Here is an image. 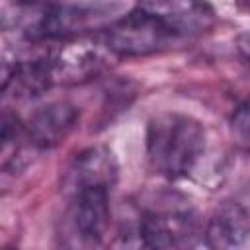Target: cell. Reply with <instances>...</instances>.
<instances>
[{
	"mask_svg": "<svg viewBox=\"0 0 250 250\" xmlns=\"http://www.w3.org/2000/svg\"><path fill=\"white\" fill-rule=\"evenodd\" d=\"M236 2H238V6H240L242 10L250 12V0H236Z\"/></svg>",
	"mask_w": 250,
	"mask_h": 250,
	"instance_id": "cell-15",
	"label": "cell"
},
{
	"mask_svg": "<svg viewBox=\"0 0 250 250\" xmlns=\"http://www.w3.org/2000/svg\"><path fill=\"white\" fill-rule=\"evenodd\" d=\"M55 84L49 51L25 59H16L14 62L4 64L2 92L6 98L29 100L41 96Z\"/></svg>",
	"mask_w": 250,
	"mask_h": 250,
	"instance_id": "cell-9",
	"label": "cell"
},
{
	"mask_svg": "<svg viewBox=\"0 0 250 250\" xmlns=\"http://www.w3.org/2000/svg\"><path fill=\"white\" fill-rule=\"evenodd\" d=\"M102 35L117 57H145L170 49L180 41L162 23L139 8L113 20Z\"/></svg>",
	"mask_w": 250,
	"mask_h": 250,
	"instance_id": "cell-3",
	"label": "cell"
},
{
	"mask_svg": "<svg viewBox=\"0 0 250 250\" xmlns=\"http://www.w3.org/2000/svg\"><path fill=\"white\" fill-rule=\"evenodd\" d=\"M109 193L111 189L90 188L74 191L68 197L64 227L80 246L100 244L109 227Z\"/></svg>",
	"mask_w": 250,
	"mask_h": 250,
	"instance_id": "cell-5",
	"label": "cell"
},
{
	"mask_svg": "<svg viewBox=\"0 0 250 250\" xmlns=\"http://www.w3.org/2000/svg\"><path fill=\"white\" fill-rule=\"evenodd\" d=\"M78 107L68 102H53L39 107L27 121L25 133L31 148L49 150L61 145L78 123Z\"/></svg>",
	"mask_w": 250,
	"mask_h": 250,
	"instance_id": "cell-8",
	"label": "cell"
},
{
	"mask_svg": "<svg viewBox=\"0 0 250 250\" xmlns=\"http://www.w3.org/2000/svg\"><path fill=\"white\" fill-rule=\"evenodd\" d=\"M139 244L148 248H188L205 238L191 209H152L139 217L135 230Z\"/></svg>",
	"mask_w": 250,
	"mask_h": 250,
	"instance_id": "cell-4",
	"label": "cell"
},
{
	"mask_svg": "<svg viewBox=\"0 0 250 250\" xmlns=\"http://www.w3.org/2000/svg\"><path fill=\"white\" fill-rule=\"evenodd\" d=\"M137 8L178 39L209 33L217 21L213 6L205 0H137Z\"/></svg>",
	"mask_w": 250,
	"mask_h": 250,
	"instance_id": "cell-6",
	"label": "cell"
},
{
	"mask_svg": "<svg viewBox=\"0 0 250 250\" xmlns=\"http://www.w3.org/2000/svg\"><path fill=\"white\" fill-rule=\"evenodd\" d=\"M2 170L8 174L10 170H20L25 164V148H31L25 133V123H21L16 115H2Z\"/></svg>",
	"mask_w": 250,
	"mask_h": 250,
	"instance_id": "cell-11",
	"label": "cell"
},
{
	"mask_svg": "<svg viewBox=\"0 0 250 250\" xmlns=\"http://www.w3.org/2000/svg\"><path fill=\"white\" fill-rule=\"evenodd\" d=\"M236 49H238L240 57H242L246 62H250V29L242 31V33L236 37Z\"/></svg>",
	"mask_w": 250,
	"mask_h": 250,
	"instance_id": "cell-13",
	"label": "cell"
},
{
	"mask_svg": "<svg viewBox=\"0 0 250 250\" xmlns=\"http://www.w3.org/2000/svg\"><path fill=\"white\" fill-rule=\"evenodd\" d=\"M238 203L244 207V211L250 215V184L242 189V193H240V197H238Z\"/></svg>",
	"mask_w": 250,
	"mask_h": 250,
	"instance_id": "cell-14",
	"label": "cell"
},
{
	"mask_svg": "<svg viewBox=\"0 0 250 250\" xmlns=\"http://www.w3.org/2000/svg\"><path fill=\"white\" fill-rule=\"evenodd\" d=\"M230 135L238 148L250 152V100L242 102L230 117Z\"/></svg>",
	"mask_w": 250,
	"mask_h": 250,
	"instance_id": "cell-12",
	"label": "cell"
},
{
	"mask_svg": "<svg viewBox=\"0 0 250 250\" xmlns=\"http://www.w3.org/2000/svg\"><path fill=\"white\" fill-rule=\"evenodd\" d=\"M205 127L182 113H160L146 127V156L150 168L168 178H188L195 174L205 158Z\"/></svg>",
	"mask_w": 250,
	"mask_h": 250,
	"instance_id": "cell-1",
	"label": "cell"
},
{
	"mask_svg": "<svg viewBox=\"0 0 250 250\" xmlns=\"http://www.w3.org/2000/svg\"><path fill=\"white\" fill-rule=\"evenodd\" d=\"M203 236L211 248L246 250L250 248V215L238 201L223 203L211 215Z\"/></svg>",
	"mask_w": 250,
	"mask_h": 250,
	"instance_id": "cell-10",
	"label": "cell"
},
{
	"mask_svg": "<svg viewBox=\"0 0 250 250\" xmlns=\"http://www.w3.org/2000/svg\"><path fill=\"white\" fill-rule=\"evenodd\" d=\"M117 176H119V166L111 148L104 145L90 146L78 152L64 170L62 191L70 195L74 191L90 189V188L113 189Z\"/></svg>",
	"mask_w": 250,
	"mask_h": 250,
	"instance_id": "cell-7",
	"label": "cell"
},
{
	"mask_svg": "<svg viewBox=\"0 0 250 250\" xmlns=\"http://www.w3.org/2000/svg\"><path fill=\"white\" fill-rule=\"evenodd\" d=\"M117 55L109 49L104 35H76L49 49L55 84H84L104 74Z\"/></svg>",
	"mask_w": 250,
	"mask_h": 250,
	"instance_id": "cell-2",
	"label": "cell"
}]
</instances>
